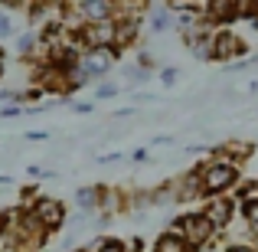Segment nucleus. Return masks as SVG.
Here are the masks:
<instances>
[{
  "instance_id": "f257e3e1",
  "label": "nucleus",
  "mask_w": 258,
  "mask_h": 252,
  "mask_svg": "<svg viewBox=\"0 0 258 252\" xmlns=\"http://www.w3.org/2000/svg\"><path fill=\"white\" fill-rule=\"evenodd\" d=\"M30 213L36 216V223L43 229H56V226H62L66 210H62V203L52 200V196H39V200H33V210H30Z\"/></svg>"
},
{
  "instance_id": "f03ea898",
  "label": "nucleus",
  "mask_w": 258,
  "mask_h": 252,
  "mask_svg": "<svg viewBox=\"0 0 258 252\" xmlns=\"http://www.w3.org/2000/svg\"><path fill=\"white\" fill-rule=\"evenodd\" d=\"M111 56L114 53L108 49V46H101V49H92L88 56L82 59V69H79V76H98V72H105L108 66H111Z\"/></svg>"
},
{
  "instance_id": "7ed1b4c3",
  "label": "nucleus",
  "mask_w": 258,
  "mask_h": 252,
  "mask_svg": "<svg viewBox=\"0 0 258 252\" xmlns=\"http://www.w3.org/2000/svg\"><path fill=\"white\" fill-rule=\"evenodd\" d=\"M232 167H229V164H216V167H209L206 170V177H203V183H206V190H213V193H216V190H222V187H226V183H232Z\"/></svg>"
},
{
  "instance_id": "20e7f679",
  "label": "nucleus",
  "mask_w": 258,
  "mask_h": 252,
  "mask_svg": "<svg viewBox=\"0 0 258 252\" xmlns=\"http://www.w3.org/2000/svg\"><path fill=\"white\" fill-rule=\"evenodd\" d=\"M79 10H82L88 20H108L111 17V4H108V0H85V4H79Z\"/></svg>"
},
{
  "instance_id": "39448f33",
  "label": "nucleus",
  "mask_w": 258,
  "mask_h": 252,
  "mask_svg": "<svg viewBox=\"0 0 258 252\" xmlns=\"http://www.w3.org/2000/svg\"><path fill=\"white\" fill-rule=\"evenodd\" d=\"M183 229L189 233L193 242H200V239H206V233H209V220H206V216H186Z\"/></svg>"
},
{
  "instance_id": "423d86ee",
  "label": "nucleus",
  "mask_w": 258,
  "mask_h": 252,
  "mask_svg": "<svg viewBox=\"0 0 258 252\" xmlns=\"http://www.w3.org/2000/svg\"><path fill=\"white\" fill-rule=\"evenodd\" d=\"M157 252H186V242L176 239V236H164V239L157 242Z\"/></svg>"
},
{
  "instance_id": "0eeeda50",
  "label": "nucleus",
  "mask_w": 258,
  "mask_h": 252,
  "mask_svg": "<svg viewBox=\"0 0 258 252\" xmlns=\"http://www.w3.org/2000/svg\"><path fill=\"white\" fill-rule=\"evenodd\" d=\"M76 200H79V207H95V190H79L76 193Z\"/></svg>"
},
{
  "instance_id": "6e6552de",
  "label": "nucleus",
  "mask_w": 258,
  "mask_h": 252,
  "mask_svg": "<svg viewBox=\"0 0 258 252\" xmlns=\"http://www.w3.org/2000/svg\"><path fill=\"white\" fill-rule=\"evenodd\" d=\"M17 115H23V108L20 105H7L4 112H0V118H17Z\"/></svg>"
},
{
  "instance_id": "1a4fd4ad",
  "label": "nucleus",
  "mask_w": 258,
  "mask_h": 252,
  "mask_svg": "<svg viewBox=\"0 0 258 252\" xmlns=\"http://www.w3.org/2000/svg\"><path fill=\"white\" fill-rule=\"evenodd\" d=\"M7 33H10V17L0 13V36H7Z\"/></svg>"
},
{
  "instance_id": "9d476101",
  "label": "nucleus",
  "mask_w": 258,
  "mask_h": 252,
  "mask_svg": "<svg viewBox=\"0 0 258 252\" xmlns=\"http://www.w3.org/2000/svg\"><path fill=\"white\" fill-rule=\"evenodd\" d=\"M98 246H101V252H121L118 242H98Z\"/></svg>"
},
{
  "instance_id": "9b49d317",
  "label": "nucleus",
  "mask_w": 258,
  "mask_h": 252,
  "mask_svg": "<svg viewBox=\"0 0 258 252\" xmlns=\"http://www.w3.org/2000/svg\"><path fill=\"white\" fill-rule=\"evenodd\" d=\"M26 138H30V141H46V138H49V134H46V131H30V134H26Z\"/></svg>"
},
{
  "instance_id": "f8f14e48",
  "label": "nucleus",
  "mask_w": 258,
  "mask_h": 252,
  "mask_svg": "<svg viewBox=\"0 0 258 252\" xmlns=\"http://www.w3.org/2000/svg\"><path fill=\"white\" fill-rule=\"evenodd\" d=\"M30 46H33V36H23V39H20V53H26Z\"/></svg>"
},
{
  "instance_id": "ddd939ff",
  "label": "nucleus",
  "mask_w": 258,
  "mask_h": 252,
  "mask_svg": "<svg viewBox=\"0 0 258 252\" xmlns=\"http://www.w3.org/2000/svg\"><path fill=\"white\" fill-rule=\"evenodd\" d=\"M248 216H252V220H258V203H252V207H248Z\"/></svg>"
},
{
  "instance_id": "4468645a",
  "label": "nucleus",
  "mask_w": 258,
  "mask_h": 252,
  "mask_svg": "<svg viewBox=\"0 0 258 252\" xmlns=\"http://www.w3.org/2000/svg\"><path fill=\"white\" fill-rule=\"evenodd\" d=\"M0 76H4V49H0Z\"/></svg>"
},
{
  "instance_id": "2eb2a0df",
  "label": "nucleus",
  "mask_w": 258,
  "mask_h": 252,
  "mask_svg": "<svg viewBox=\"0 0 258 252\" xmlns=\"http://www.w3.org/2000/svg\"><path fill=\"white\" fill-rule=\"evenodd\" d=\"M0 216H4V213H0ZM0 242H4V220H0Z\"/></svg>"
},
{
  "instance_id": "dca6fc26",
  "label": "nucleus",
  "mask_w": 258,
  "mask_h": 252,
  "mask_svg": "<svg viewBox=\"0 0 258 252\" xmlns=\"http://www.w3.org/2000/svg\"><path fill=\"white\" fill-rule=\"evenodd\" d=\"M232 252H252V249H245V246H239V249H232Z\"/></svg>"
}]
</instances>
